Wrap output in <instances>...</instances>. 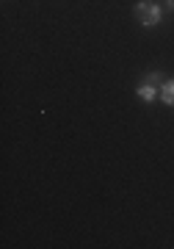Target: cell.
Segmentation results:
<instances>
[{"label": "cell", "mask_w": 174, "mask_h": 249, "mask_svg": "<svg viewBox=\"0 0 174 249\" xmlns=\"http://www.w3.org/2000/svg\"><path fill=\"white\" fill-rule=\"evenodd\" d=\"M166 6H169V9L174 11V0H166Z\"/></svg>", "instance_id": "obj_5"}, {"label": "cell", "mask_w": 174, "mask_h": 249, "mask_svg": "<svg viewBox=\"0 0 174 249\" xmlns=\"http://www.w3.org/2000/svg\"><path fill=\"white\" fill-rule=\"evenodd\" d=\"M160 100L166 108H174V78H166L160 86Z\"/></svg>", "instance_id": "obj_3"}, {"label": "cell", "mask_w": 174, "mask_h": 249, "mask_svg": "<svg viewBox=\"0 0 174 249\" xmlns=\"http://www.w3.org/2000/svg\"><path fill=\"white\" fill-rule=\"evenodd\" d=\"M147 80H152V83H155V86H163V75H160V72H149V75H147Z\"/></svg>", "instance_id": "obj_4"}, {"label": "cell", "mask_w": 174, "mask_h": 249, "mask_svg": "<svg viewBox=\"0 0 174 249\" xmlns=\"http://www.w3.org/2000/svg\"><path fill=\"white\" fill-rule=\"evenodd\" d=\"M136 94H139V100H144V103H155V97L160 94V86H155L152 80H141L139 86H136Z\"/></svg>", "instance_id": "obj_2"}, {"label": "cell", "mask_w": 174, "mask_h": 249, "mask_svg": "<svg viewBox=\"0 0 174 249\" xmlns=\"http://www.w3.org/2000/svg\"><path fill=\"white\" fill-rule=\"evenodd\" d=\"M133 11H136V19H139L144 28H155V25H160V19H163V9H160L157 3H147V0H139Z\"/></svg>", "instance_id": "obj_1"}]
</instances>
